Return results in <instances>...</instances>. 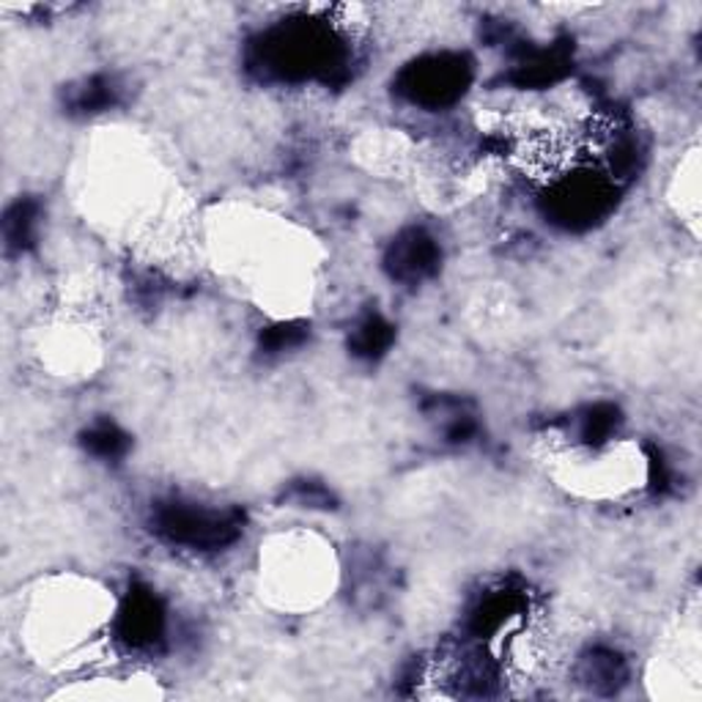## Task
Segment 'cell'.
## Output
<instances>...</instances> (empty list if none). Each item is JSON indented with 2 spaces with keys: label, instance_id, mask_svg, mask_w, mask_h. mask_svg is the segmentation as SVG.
Returning <instances> with one entry per match:
<instances>
[{
  "label": "cell",
  "instance_id": "obj_1",
  "mask_svg": "<svg viewBox=\"0 0 702 702\" xmlns=\"http://www.w3.org/2000/svg\"><path fill=\"white\" fill-rule=\"evenodd\" d=\"M239 510H209L200 505L168 503L154 510V533L163 540L189 549L215 551L241 535Z\"/></svg>",
  "mask_w": 702,
  "mask_h": 702
},
{
  "label": "cell",
  "instance_id": "obj_2",
  "mask_svg": "<svg viewBox=\"0 0 702 702\" xmlns=\"http://www.w3.org/2000/svg\"><path fill=\"white\" fill-rule=\"evenodd\" d=\"M469 83V66H464V59L458 55H440L412 63L401 74V94L410 96L420 105H445L453 102L458 94H464V85Z\"/></svg>",
  "mask_w": 702,
  "mask_h": 702
},
{
  "label": "cell",
  "instance_id": "obj_3",
  "mask_svg": "<svg viewBox=\"0 0 702 702\" xmlns=\"http://www.w3.org/2000/svg\"><path fill=\"white\" fill-rule=\"evenodd\" d=\"M118 640L132 650H152L165 634V609L146 587H135L118 612Z\"/></svg>",
  "mask_w": 702,
  "mask_h": 702
},
{
  "label": "cell",
  "instance_id": "obj_4",
  "mask_svg": "<svg viewBox=\"0 0 702 702\" xmlns=\"http://www.w3.org/2000/svg\"><path fill=\"white\" fill-rule=\"evenodd\" d=\"M440 247L429 234L420 228H410L393 239L388 256H384V267H388L390 278L401 280V283H420L429 275L440 269Z\"/></svg>",
  "mask_w": 702,
  "mask_h": 702
},
{
  "label": "cell",
  "instance_id": "obj_5",
  "mask_svg": "<svg viewBox=\"0 0 702 702\" xmlns=\"http://www.w3.org/2000/svg\"><path fill=\"white\" fill-rule=\"evenodd\" d=\"M579 678L587 689L598 694H615L629 678V667H626L623 655L615 650L596 648L585 655L579 664Z\"/></svg>",
  "mask_w": 702,
  "mask_h": 702
},
{
  "label": "cell",
  "instance_id": "obj_6",
  "mask_svg": "<svg viewBox=\"0 0 702 702\" xmlns=\"http://www.w3.org/2000/svg\"><path fill=\"white\" fill-rule=\"evenodd\" d=\"M603 198L607 195L598 187H592V184H568L560 195H555L551 211L566 223H590L603 209Z\"/></svg>",
  "mask_w": 702,
  "mask_h": 702
},
{
  "label": "cell",
  "instance_id": "obj_7",
  "mask_svg": "<svg viewBox=\"0 0 702 702\" xmlns=\"http://www.w3.org/2000/svg\"><path fill=\"white\" fill-rule=\"evenodd\" d=\"M516 609H519V598H516V592H503V590L492 592V596H486L475 609H472L469 631L483 640V637L503 629V626L514 618Z\"/></svg>",
  "mask_w": 702,
  "mask_h": 702
},
{
  "label": "cell",
  "instance_id": "obj_8",
  "mask_svg": "<svg viewBox=\"0 0 702 702\" xmlns=\"http://www.w3.org/2000/svg\"><path fill=\"white\" fill-rule=\"evenodd\" d=\"M39 226V204L31 198H22L11 204L3 215V239L9 250H28L37 239Z\"/></svg>",
  "mask_w": 702,
  "mask_h": 702
},
{
  "label": "cell",
  "instance_id": "obj_9",
  "mask_svg": "<svg viewBox=\"0 0 702 702\" xmlns=\"http://www.w3.org/2000/svg\"><path fill=\"white\" fill-rule=\"evenodd\" d=\"M395 330L390 321H384L382 316H368L357 324V330L351 332L349 349L351 354L360 357V360H379L390 347H393Z\"/></svg>",
  "mask_w": 702,
  "mask_h": 702
},
{
  "label": "cell",
  "instance_id": "obj_10",
  "mask_svg": "<svg viewBox=\"0 0 702 702\" xmlns=\"http://www.w3.org/2000/svg\"><path fill=\"white\" fill-rule=\"evenodd\" d=\"M83 447L96 458H121L130 451V436L118 429L116 423H102L91 425L83 434Z\"/></svg>",
  "mask_w": 702,
  "mask_h": 702
},
{
  "label": "cell",
  "instance_id": "obj_11",
  "mask_svg": "<svg viewBox=\"0 0 702 702\" xmlns=\"http://www.w3.org/2000/svg\"><path fill=\"white\" fill-rule=\"evenodd\" d=\"M116 100H118V89L113 80L91 78L85 80L78 91H74L69 105L80 113H102L107 111V107L116 105Z\"/></svg>",
  "mask_w": 702,
  "mask_h": 702
},
{
  "label": "cell",
  "instance_id": "obj_12",
  "mask_svg": "<svg viewBox=\"0 0 702 702\" xmlns=\"http://www.w3.org/2000/svg\"><path fill=\"white\" fill-rule=\"evenodd\" d=\"M620 423V412L609 404H598L590 406L582 417V429H579V436L587 445H601V442L609 440L615 429Z\"/></svg>",
  "mask_w": 702,
  "mask_h": 702
},
{
  "label": "cell",
  "instance_id": "obj_13",
  "mask_svg": "<svg viewBox=\"0 0 702 702\" xmlns=\"http://www.w3.org/2000/svg\"><path fill=\"white\" fill-rule=\"evenodd\" d=\"M308 341V327L299 324V321H289V324H278L272 330H267L261 335V349L267 354H280V351H291Z\"/></svg>",
  "mask_w": 702,
  "mask_h": 702
},
{
  "label": "cell",
  "instance_id": "obj_14",
  "mask_svg": "<svg viewBox=\"0 0 702 702\" xmlns=\"http://www.w3.org/2000/svg\"><path fill=\"white\" fill-rule=\"evenodd\" d=\"M289 497L304 508H332V494L319 483H297Z\"/></svg>",
  "mask_w": 702,
  "mask_h": 702
}]
</instances>
